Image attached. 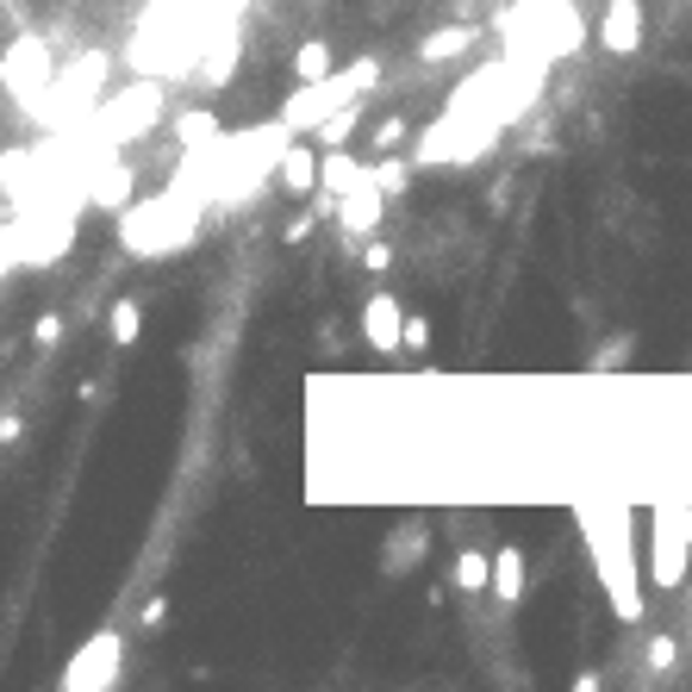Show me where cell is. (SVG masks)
Here are the masks:
<instances>
[{
	"label": "cell",
	"mask_w": 692,
	"mask_h": 692,
	"mask_svg": "<svg viewBox=\"0 0 692 692\" xmlns=\"http://www.w3.org/2000/svg\"><path fill=\"white\" fill-rule=\"evenodd\" d=\"M468 45H474V32H468V26H456V32L425 38V50H418V57H425V63H443V57H456V50H468Z\"/></svg>",
	"instance_id": "cell-15"
},
{
	"label": "cell",
	"mask_w": 692,
	"mask_h": 692,
	"mask_svg": "<svg viewBox=\"0 0 692 692\" xmlns=\"http://www.w3.org/2000/svg\"><path fill=\"white\" fill-rule=\"evenodd\" d=\"M493 593H500L505 605H518V599H524V550H500V555H493Z\"/></svg>",
	"instance_id": "cell-8"
},
{
	"label": "cell",
	"mask_w": 692,
	"mask_h": 692,
	"mask_svg": "<svg viewBox=\"0 0 692 692\" xmlns=\"http://www.w3.org/2000/svg\"><path fill=\"white\" fill-rule=\"evenodd\" d=\"M599 45L612 50V57H630V50L643 45V0H605Z\"/></svg>",
	"instance_id": "cell-3"
},
{
	"label": "cell",
	"mask_w": 692,
	"mask_h": 692,
	"mask_svg": "<svg viewBox=\"0 0 692 692\" xmlns=\"http://www.w3.org/2000/svg\"><path fill=\"white\" fill-rule=\"evenodd\" d=\"M318 181H325V157H318V144H287L281 188H287V194H313Z\"/></svg>",
	"instance_id": "cell-5"
},
{
	"label": "cell",
	"mask_w": 692,
	"mask_h": 692,
	"mask_svg": "<svg viewBox=\"0 0 692 692\" xmlns=\"http://www.w3.org/2000/svg\"><path fill=\"white\" fill-rule=\"evenodd\" d=\"M138 330H144V306L138 299H112L107 306V337L112 344H138Z\"/></svg>",
	"instance_id": "cell-11"
},
{
	"label": "cell",
	"mask_w": 692,
	"mask_h": 692,
	"mask_svg": "<svg viewBox=\"0 0 692 692\" xmlns=\"http://www.w3.org/2000/svg\"><path fill=\"white\" fill-rule=\"evenodd\" d=\"M406 181H412V175H406V162H399V157H380L375 162V188L380 194H406Z\"/></svg>",
	"instance_id": "cell-17"
},
{
	"label": "cell",
	"mask_w": 692,
	"mask_h": 692,
	"mask_svg": "<svg viewBox=\"0 0 692 692\" xmlns=\"http://www.w3.org/2000/svg\"><path fill=\"white\" fill-rule=\"evenodd\" d=\"M57 330H63V318H57V313H45V318H38V330H32V337H38V344H57Z\"/></svg>",
	"instance_id": "cell-23"
},
{
	"label": "cell",
	"mask_w": 692,
	"mask_h": 692,
	"mask_svg": "<svg viewBox=\"0 0 692 692\" xmlns=\"http://www.w3.org/2000/svg\"><path fill=\"white\" fill-rule=\"evenodd\" d=\"M380 212H387V194L380 188H363V194H344V200H337V219H344L349 237H375Z\"/></svg>",
	"instance_id": "cell-6"
},
{
	"label": "cell",
	"mask_w": 692,
	"mask_h": 692,
	"mask_svg": "<svg viewBox=\"0 0 692 692\" xmlns=\"http://www.w3.org/2000/svg\"><path fill=\"white\" fill-rule=\"evenodd\" d=\"M7 63H13V88L19 81H26V88H45V45H38V38H26V45H13V57H7Z\"/></svg>",
	"instance_id": "cell-10"
},
{
	"label": "cell",
	"mask_w": 692,
	"mask_h": 692,
	"mask_svg": "<svg viewBox=\"0 0 692 692\" xmlns=\"http://www.w3.org/2000/svg\"><path fill=\"white\" fill-rule=\"evenodd\" d=\"M363 188H375V162H363V157H349L344 144L337 150H325V194H363Z\"/></svg>",
	"instance_id": "cell-4"
},
{
	"label": "cell",
	"mask_w": 692,
	"mask_h": 692,
	"mask_svg": "<svg viewBox=\"0 0 692 692\" xmlns=\"http://www.w3.org/2000/svg\"><path fill=\"white\" fill-rule=\"evenodd\" d=\"M449 581H456L462 593H487V586H493V562L481 550H462L456 567H449Z\"/></svg>",
	"instance_id": "cell-9"
},
{
	"label": "cell",
	"mask_w": 692,
	"mask_h": 692,
	"mask_svg": "<svg viewBox=\"0 0 692 692\" xmlns=\"http://www.w3.org/2000/svg\"><path fill=\"white\" fill-rule=\"evenodd\" d=\"M294 76H299V88H313V81H330V76H337V57H330L325 38H306V45L294 50Z\"/></svg>",
	"instance_id": "cell-7"
},
{
	"label": "cell",
	"mask_w": 692,
	"mask_h": 692,
	"mask_svg": "<svg viewBox=\"0 0 692 692\" xmlns=\"http://www.w3.org/2000/svg\"><path fill=\"white\" fill-rule=\"evenodd\" d=\"M162 617H169V599H150V605H144V617H138V624H144V630H157Z\"/></svg>",
	"instance_id": "cell-22"
},
{
	"label": "cell",
	"mask_w": 692,
	"mask_h": 692,
	"mask_svg": "<svg viewBox=\"0 0 692 692\" xmlns=\"http://www.w3.org/2000/svg\"><path fill=\"white\" fill-rule=\"evenodd\" d=\"M313 231V212H299V219H287V231H281V244H299V237Z\"/></svg>",
	"instance_id": "cell-24"
},
{
	"label": "cell",
	"mask_w": 692,
	"mask_h": 692,
	"mask_svg": "<svg viewBox=\"0 0 692 692\" xmlns=\"http://www.w3.org/2000/svg\"><path fill=\"white\" fill-rule=\"evenodd\" d=\"M406 349L412 356H425L431 349V318H406Z\"/></svg>",
	"instance_id": "cell-21"
},
{
	"label": "cell",
	"mask_w": 692,
	"mask_h": 692,
	"mask_svg": "<svg viewBox=\"0 0 692 692\" xmlns=\"http://www.w3.org/2000/svg\"><path fill=\"white\" fill-rule=\"evenodd\" d=\"M363 268L368 275H387V268H394V250H387L380 237H363Z\"/></svg>",
	"instance_id": "cell-18"
},
{
	"label": "cell",
	"mask_w": 692,
	"mask_h": 692,
	"mask_svg": "<svg viewBox=\"0 0 692 692\" xmlns=\"http://www.w3.org/2000/svg\"><path fill=\"white\" fill-rule=\"evenodd\" d=\"M363 337L380 349V356H399V349H406V313H399L394 294H368V306H363Z\"/></svg>",
	"instance_id": "cell-2"
},
{
	"label": "cell",
	"mask_w": 692,
	"mask_h": 692,
	"mask_svg": "<svg viewBox=\"0 0 692 692\" xmlns=\"http://www.w3.org/2000/svg\"><path fill=\"white\" fill-rule=\"evenodd\" d=\"M95 200H100V206H119V200H131V169H119V162H112V169H100V181H95Z\"/></svg>",
	"instance_id": "cell-16"
},
{
	"label": "cell",
	"mask_w": 692,
	"mask_h": 692,
	"mask_svg": "<svg viewBox=\"0 0 692 692\" xmlns=\"http://www.w3.org/2000/svg\"><path fill=\"white\" fill-rule=\"evenodd\" d=\"M237 76V38H225L219 50H212V57H206V69H200V81L206 88H225V81Z\"/></svg>",
	"instance_id": "cell-14"
},
{
	"label": "cell",
	"mask_w": 692,
	"mask_h": 692,
	"mask_svg": "<svg viewBox=\"0 0 692 692\" xmlns=\"http://www.w3.org/2000/svg\"><path fill=\"white\" fill-rule=\"evenodd\" d=\"M674 661H680L674 636H649V668H655V674H668V668H674Z\"/></svg>",
	"instance_id": "cell-19"
},
{
	"label": "cell",
	"mask_w": 692,
	"mask_h": 692,
	"mask_svg": "<svg viewBox=\"0 0 692 692\" xmlns=\"http://www.w3.org/2000/svg\"><path fill=\"white\" fill-rule=\"evenodd\" d=\"M356 126H363V107H356V100H344V107H337V112L325 119V150L349 144V138H356Z\"/></svg>",
	"instance_id": "cell-13"
},
{
	"label": "cell",
	"mask_w": 692,
	"mask_h": 692,
	"mask_svg": "<svg viewBox=\"0 0 692 692\" xmlns=\"http://www.w3.org/2000/svg\"><path fill=\"white\" fill-rule=\"evenodd\" d=\"M175 138L188 144V150H200V144L219 138V119H212L206 107H194V112H181V119H175Z\"/></svg>",
	"instance_id": "cell-12"
},
{
	"label": "cell",
	"mask_w": 692,
	"mask_h": 692,
	"mask_svg": "<svg viewBox=\"0 0 692 692\" xmlns=\"http://www.w3.org/2000/svg\"><path fill=\"white\" fill-rule=\"evenodd\" d=\"M399 138H406V119H399V112H387V119L375 126V150H399Z\"/></svg>",
	"instance_id": "cell-20"
},
{
	"label": "cell",
	"mask_w": 692,
	"mask_h": 692,
	"mask_svg": "<svg viewBox=\"0 0 692 692\" xmlns=\"http://www.w3.org/2000/svg\"><path fill=\"white\" fill-rule=\"evenodd\" d=\"M686 550H692V524L686 512H655V550H649V574L661 586L686 581Z\"/></svg>",
	"instance_id": "cell-1"
}]
</instances>
